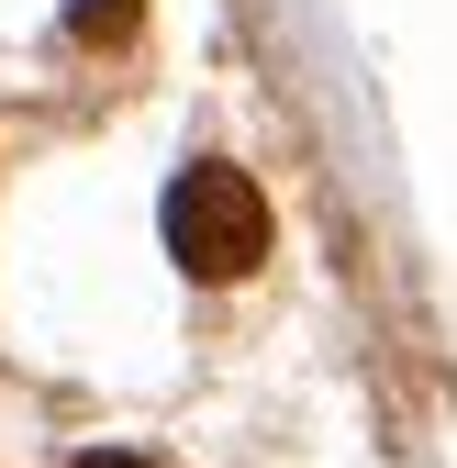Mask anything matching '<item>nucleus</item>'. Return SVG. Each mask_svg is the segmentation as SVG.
I'll list each match as a JSON object with an SVG mask.
<instances>
[{
  "mask_svg": "<svg viewBox=\"0 0 457 468\" xmlns=\"http://www.w3.org/2000/svg\"><path fill=\"white\" fill-rule=\"evenodd\" d=\"M79 468H145V457H123V446H90V457H79Z\"/></svg>",
  "mask_w": 457,
  "mask_h": 468,
  "instance_id": "7ed1b4c3",
  "label": "nucleus"
},
{
  "mask_svg": "<svg viewBox=\"0 0 457 468\" xmlns=\"http://www.w3.org/2000/svg\"><path fill=\"white\" fill-rule=\"evenodd\" d=\"M167 257H179L190 279H246L268 257V201L246 167H223V156H190L179 179H167Z\"/></svg>",
  "mask_w": 457,
  "mask_h": 468,
  "instance_id": "f257e3e1",
  "label": "nucleus"
},
{
  "mask_svg": "<svg viewBox=\"0 0 457 468\" xmlns=\"http://www.w3.org/2000/svg\"><path fill=\"white\" fill-rule=\"evenodd\" d=\"M134 12H145V0H79L68 34H79V45H134Z\"/></svg>",
  "mask_w": 457,
  "mask_h": 468,
  "instance_id": "f03ea898",
  "label": "nucleus"
}]
</instances>
